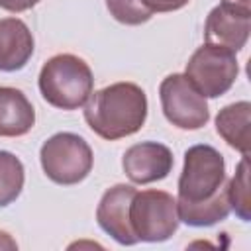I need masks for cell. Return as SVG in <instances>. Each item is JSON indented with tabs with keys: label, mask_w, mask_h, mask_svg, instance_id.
<instances>
[{
	"label": "cell",
	"mask_w": 251,
	"mask_h": 251,
	"mask_svg": "<svg viewBox=\"0 0 251 251\" xmlns=\"http://www.w3.org/2000/svg\"><path fill=\"white\" fill-rule=\"evenodd\" d=\"M176 212L192 227H208L229 216L226 161L216 147L192 145L184 151Z\"/></svg>",
	"instance_id": "cell-1"
},
{
	"label": "cell",
	"mask_w": 251,
	"mask_h": 251,
	"mask_svg": "<svg viewBox=\"0 0 251 251\" xmlns=\"http://www.w3.org/2000/svg\"><path fill=\"white\" fill-rule=\"evenodd\" d=\"M84 120L96 135L108 141L133 135L147 120V96L133 82H114L90 94Z\"/></svg>",
	"instance_id": "cell-2"
},
{
	"label": "cell",
	"mask_w": 251,
	"mask_h": 251,
	"mask_svg": "<svg viewBox=\"0 0 251 251\" xmlns=\"http://www.w3.org/2000/svg\"><path fill=\"white\" fill-rule=\"evenodd\" d=\"M39 92L47 104L61 110H76L86 104L94 88L88 63L73 53H59L39 71Z\"/></svg>",
	"instance_id": "cell-3"
},
{
	"label": "cell",
	"mask_w": 251,
	"mask_h": 251,
	"mask_svg": "<svg viewBox=\"0 0 251 251\" xmlns=\"http://www.w3.org/2000/svg\"><path fill=\"white\" fill-rule=\"evenodd\" d=\"M41 169L49 180L71 186L82 182L92 171L94 155L90 145L76 133L61 131L51 135L39 151Z\"/></svg>",
	"instance_id": "cell-4"
},
{
	"label": "cell",
	"mask_w": 251,
	"mask_h": 251,
	"mask_svg": "<svg viewBox=\"0 0 251 251\" xmlns=\"http://www.w3.org/2000/svg\"><path fill=\"white\" fill-rule=\"evenodd\" d=\"M239 73L235 51L216 45L202 43L186 63L184 76L204 98H218L226 94Z\"/></svg>",
	"instance_id": "cell-5"
},
{
	"label": "cell",
	"mask_w": 251,
	"mask_h": 251,
	"mask_svg": "<svg viewBox=\"0 0 251 251\" xmlns=\"http://www.w3.org/2000/svg\"><path fill=\"white\" fill-rule=\"evenodd\" d=\"M129 224L137 241H167L180 224L176 212V198H173L165 190L155 188L135 192L129 204Z\"/></svg>",
	"instance_id": "cell-6"
},
{
	"label": "cell",
	"mask_w": 251,
	"mask_h": 251,
	"mask_svg": "<svg viewBox=\"0 0 251 251\" xmlns=\"http://www.w3.org/2000/svg\"><path fill=\"white\" fill-rule=\"evenodd\" d=\"M159 98L165 118L178 129H200L210 120L206 98L180 73L163 78Z\"/></svg>",
	"instance_id": "cell-7"
},
{
	"label": "cell",
	"mask_w": 251,
	"mask_h": 251,
	"mask_svg": "<svg viewBox=\"0 0 251 251\" xmlns=\"http://www.w3.org/2000/svg\"><path fill=\"white\" fill-rule=\"evenodd\" d=\"M251 0H222L210 10L204 24L206 43H216L231 51L245 47L251 31Z\"/></svg>",
	"instance_id": "cell-8"
},
{
	"label": "cell",
	"mask_w": 251,
	"mask_h": 251,
	"mask_svg": "<svg viewBox=\"0 0 251 251\" xmlns=\"http://www.w3.org/2000/svg\"><path fill=\"white\" fill-rule=\"evenodd\" d=\"M173 165L175 159L171 149L157 141L135 143L122 157L124 173L135 184H149L167 178Z\"/></svg>",
	"instance_id": "cell-9"
},
{
	"label": "cell",
	"mask_w": 251,
	"mask_h": 251,
	"mask_svg": "<svg viewBox=\"0 0 251 251\" xmlns=\"http://www.w3.org/2000/svg\"><path fill=\"white\" fill-rule=\"evenodd\" d=\"M131 184H114L108 188L96 208L98 226L120 245H135L137 237L129 224V204L135 196Z\"/></svg>",
	"instance_id": "cell-10"
},
{
	"label": "cell",
	"mask_w": 251,
	"mask_h": 251,
	"mask_svg": "<svg viewBox=\"0 0 251 251\" xmlns=\"http://www.w3.org/2000/svg\"><path fill=\"white\" fill-rule=\"evenodd\" d=\"M33 55V35L20 18L0 20V71L14 73L27 65Z\"/></svg>",
	"instance_id": "cell-11"
},
{
	"label": "cell",
	"mask_w": 251,
	"mask_h": 251,
	"mask_svg": "<svg viewBox=\"0 0 251 251\" xmlns=\"http://www.w3.org/2000/svg\"><path fill=\"white\" fill-rule=\"evenodd\" d=\"M35 124V110L27 96L14 86H0V135H25Z\"/></svg>",
	"instance_id": "cell-12"
},
{
	"label": "cell",
	"mask_w": 251,
	"mask_h": 251,
	"mask_svg": "<svg viewBox=\"0 0 251 251\" xmlns=\"http://www.w3.org/2000/svg\"><path fill=\"white\" fill-rule=\"evenodd\" d=\"M249 126H251V104L247 100L229 104L222 108L216 116V131L220 133V137L245 157H249V143H251Z\"/></svg>",
	"instance_id": "cell-13"
},
{
	"label": "cell",
	"mask_w": 251,
	"mask_h": 251,
	"mask_svg": "<svg viewBox=\"0 0 251 251\" xmlns=\"http://www.w3.org/2000/svg\"><path fill=\"white\" fill-rule=\"evenodd\" d=\"M24 180L25 171L22 161L10 151H0V208L12 204L22 194Z\"/></svg>",
	"instance_id": "cell-14"
},
{
	"label": "cell",
	"mask_w": 251,
	"mask_h": 251,
	"mask_svg": "<svg viewBox=\"0 0 251 251\" xmlns=\"http://www.w3.org/2000/svg\"><path fill=\"white\" fill-rule=\"evenodd\" d=\"M227 198H229V206L235 212V216L243 222L251 220L249 214V163L247 157L243 155V159L239 161L233 178L227 182Z\"/></svg>",
	"instance_id": "cell-15"
},
{
	"label": "cell",
	"mask_w": 251,
	"mask_h": 251,
	"mask_svg": "<svg viewBox=\"0 0 251 251\" xmlns=\"http://www.w3.org/2000/svg\"><path fill=\"white\" fill-rule=\"evenodd\" d=\"M106 8L116 22L126 25H141L153 16L141 0H106Z\"/></svg>",
	"instance_id": "cell-16"
},
{
	"label": "cell",
	"mask_w": 251,
	"mask_h": 251,
	"mask_svg": "<svg viewBox=\"0 0 251 251\" xmlns=\"http://www.w3.org/2000/svg\"><path fill=\"white\" fill-rule=\"evenodd\" d=\"M153 14L155 12H175L184 8L190 0H141Z\"/></svg>",
	"instance_id": "cell-17"
},
{
	"label": "cell",
	"mask_w": 251,
	"mask_h": 251,
	"mask_svg": "<svg viewBox=\"0 0 251 251\" xmlns=\"http://www.w3.org/2000/svg\"><path fill=\"white\" fill-rule=\"evenodd\" d=\"M35 4H39V0H0V8L8 10V12H25L29 8H33Z\"/></svg>",
	"instance_id": "cell-18"
},
{
	"label": "cell",
	"mask_w": 251,
	"mask_h": 251,
	"mask_svg": "<svg viewBox=\"0 0 251 251\" xmlns=\"http://www.w3.org/2000/svg\"><path fill=\"white\" fill-rule=\"evenodd\" d=\"M0 249H18V243L6 231H0Z\"/></svg>",
	"instance_id": "cell-19"
}]
</instances>
